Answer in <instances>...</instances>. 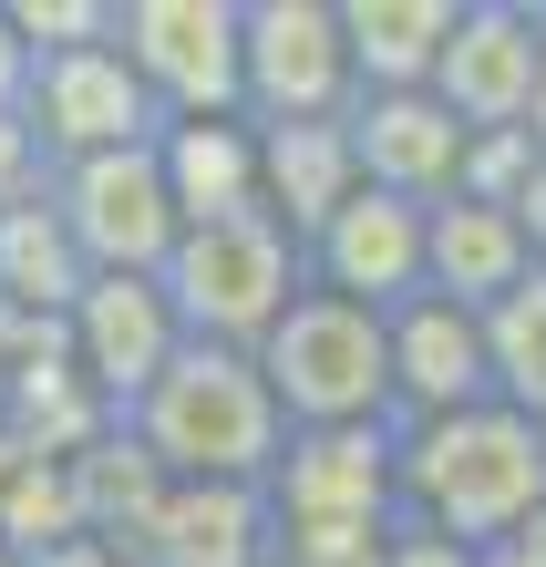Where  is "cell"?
I'll use <instances>...</instances> for the list:
<instances>
[{"mask_svg": "<svg viewBox=\"0 0 546 567\" xmlns=\"http://www.w3.org/2000/svg\"><path fill=\"white\" fill-rule=\"evenodd\" d=\"M536 62H546V0H464L454 42L433 62V104L464 135H516L536 104Z\"/></svg>", "mask_w": 546, "mask_h": 567, "instance_id": "8fae6325", "label": "cell"}, {"mask_svg": "<svg viewBox=\"0 0 546 567\" xmlns=\"http://www.w3.org/2000/svg\"><path fill=\"white\" fill-rule=\"evenodd\" d=\"M526 176H536V135H526V124H516V135H474V145H464L454 196H474V207H516Z\"/></svg>", "mask_w": 546, "mask_h": 567, "instance_id": "603a6c76", "label": "cell"}, {"mask_svg": "<svg viewBox=\"0 0 546 567\" xmlns=\"http://www.w3.org/2000/svg\"><path fill=\"white\" fill-rule=\"evenodd\" d=\"M526 135H536V155H546V62H536V104H526Z\"/></svg>", "mask_w": 546, "mask_h": 567, "instance_id": "f546056e", "label": "cell"}, {"mask_svg": "<svg viewBox=\"0 0 546 567\" xmlns=\"http://www.w3.org/2000/svg\"><path fill=\"white\" fill-rule=\"evenodd\" d=\"M52 341H62V361H73V382L124 423L134 403H145V382L186 351V330H176L155 279H83L73 310L52 320Z\"/></svg>", "mask_w": 546, "mask_h": 567, "instance_id": "30bf717a", "label": "cell"}, {"mask_svg": "<svg viewBox=\"0 0 546 567\" xmlns=\"http://www.w3.org/2000/svg\"><path fill=\"white\" fill-rule=\"evenodd\" d=\"M155 104L145 83L124 73L114 42H83V52H42L31 62V93H21V135L42 145V165H83V155H124V145H155Z\"/></svg>", "mask_w": 546, "mask_h": 567, "instance_id": "9c48e42d", "label": "cell"}, {"mask_svg": "<svg viewBox=\"0 0 546 567\" xmlns=\"http://www.w3.org/2000/svg\"><path fill=\"white\" fill-rule=\"evenodd\" d=\"M124 433H134V454H145L165 485H268V464L289 444L258 361L217 351V341H186L165 361L145 382V403L124 413Z\"/></svg>", "mask_w": 546, "mask_h": 567, "instance_id": "7a4b0ae2", "label": "cell"}, {"mask_svg": "<svg viewBox=\"0 0 546 567\" xmlns=\"http://www.w3.org/2000/svg\"><path fill=\"white\" fill-rule=\"evenodd\" d=\"M392 341V423H443V413H474L495 403V351H485V320L454 310V299H402L382 320Z\"/></svg>", "mask_w": 546, "mask_h": 567, "instance_id": "4fadbf2b", "label": "cell"}, {"mask_svg": "<svg viewBox=\"0 0 546 567\" xmlns=\"http://www.w3.org/2000/svg\"><path fill=\"white\" fill-rule=\"evenodd\" d=\"M351 155H361V186L382 196H413V207H443L464 176V124L433 104V93H351Z\"/></svg>", "mask_w": 546, "mask_h": 567, "instance_id": "5bb4252c", "label": "cell"}, {"mask_svg": "<svg viewBox=\"0 0 546 567\" xmlns=\"http://www.w3.org/2000/svg\"><path fill=\"white\" fill-rule=\"evenodd\" d=\"M62 238L93 279H155L165 248H176V207H165V176H155V145H124V155H83V165H52L42 176Z\"/></svg>", "mask_w": 546, "mask_h": 567, "instance_id": "8992f818", "label": "cell"}, {"mask_svg": "<svg viewBox=\"0 0 546 567\" xmlns=\"http://www.w3.org/2000/svg\"><path fill=\"white\" fill-rule=\"evenodd\" d=\"M299 269H310V289L392 320L402 299H423V207L413 196H382V186H351L310 238H299Z\"/></svg>", "mask_w": 546, "mask_h": 567, "instance_id": "7c38bea8", "label": "cell"}, {"mask_svg": "<svg viewBox=\"0 0 546 567\" xmlns=\"http://www.w3.org/2000/svg\"><path fill=\"white\" fill-rule=\"evenodd\" d=\"M546 506V433L516 403H474L443 423H402V516L495 557Z\"/></svg>", "mask_w": 546, "mask_h": 567, "instance_id": "6da1fadb", "label": "cell"}, {"mask_svg": "<svg viewBox=\"0 0 546 567\" xmlns=\"http://www.w3.org/2000/svg\"><path fill=\"white\" fill-rule=\"evenodd\" d=\"M155 289H165V310H176L186 341L258 351L268 320L310 289V269H299V238H289L268 207H237V217H207V227H176Z\"/></svg>", "mask_w": 546, "mask_h": 567, "instance_id": "277c9868", "label": "cell"}, {"mask_svg": "<svg viewBox=\"0 0 546 567\" xmlns=\"http://www.w3.org/2000/svg\"><path fill=\"white\" fill-rule=\"evenodd\" d=\"M21 93H31V52H21V31L0 21V124H21Z\"/></svg>", "mask_w": 546, "mask_h": 567, "instance_id": "484cf974", "label": "cell"}, {"mask_svg": "<svg viewBox=\"0 0 546 567\" xmlns=\"http://www.w3.org/2000/svg\"><path fill=\"white\" fill-rule=\"evenodd\" d=\"M361 186V155H351V124L320 114V124H258V207L310 238V227Z\"/></svg>", "mask_w": 546, "mask_h": 567, "instance_id": "d6986e66", "label": "cell"}, {"mask_svg": "<svg viewBox=\"0 0 546 567\" xmlns=\"http://www.w3.org/2000/svg\"><path fill=\"white\" fill-rule=\"evenodd\" d=\"M0 567H21V557H11V547H0Z\"/></svg>", "mask_w": 546, "mask_h": 567, "instance_id": "4dcf8cb0", "label": "cell"}, {"mask_svg": "<svg viewBox=\"0 0 546 567\" xmlns=\"http://www.w3.org/2000/svg\"><path fill=\"white\" fill-rule=\"evenodd\" d=\"M382 567H485V557H474V547H454V537H433V526H413V516H402V526H392V547H382Z\"/></svg>", "mask_w": 546, "mask_h": 567, "instance_id": "d4e9b609", "label": "cell"}, {"mask_svg": "<svg viewBox=\"0 0 546 567\" xmlns=\"http://www.w3.org/2000/svg\"><path fill=\"white\" fill-rule=\"evenodd\" d=\"M505 557H516V567H546V506L516 526V537H505Z\"/></svg>", "mask_w": 546, "mask_h": 567, "instance_id": "f1b7e54d", "label": "cell"}, {"mask_svg": "<svg viewBox=\"0 0 546 567\" xmlns=\"http://www.w3.org/2000/svg\"><path fill=\"white\" fill-rule=\"evenodd\" d=\"M114 52L165 124L237 114V0H114Z\"/></svg>", "mask_w": 546, "mask_h": 567, "instance_id": "52a82bcc", "label": "cell"}, {"mask_svg": "<svg viewBox=\"0 0 546 567\" xmlns=\"http://www.w3.org/2000/svg\"><path fill=\"white\" fill-rule=\"evenodd\" d=\"M268 403H279L289 433H340V423H392V341L382 310H351L330 289H299L268 341L248 351Z\"/></svg>", "mask_w": 546, "mask_h": 567, "instance_id": "3957f363", "label": "cell"}, {"mask_svg": "<svg viewBox=\"0 0 546 567\" xmlns=\"http://www.w3.org/2000/svg\"><path fill=\"white\" fill-rule=\"evenodd\" d=\"M21 567H134V557L104 547V537H62V547H42V557H21Z\"/></svg>", "mask_w": 546, "mask_h": 567, "instance_id": "4316f807", "label": "cell"}, {"mask_svg": "<svg viewBox=\"0 0 546 567\" xmlns=\"http://www.w3.org/2000/svg\"><path fill=\"white\" fill-rule=\"evenodd\" d=\"M93 269L73 258V238H62V217H52V196H21V207H0V310H21V320H62L73 310V289Z\"/></svg>", "mask_w": 546, "mask_h": 567, "instance_id": "ffe728a7", "label": "cell"}, {"mask_svg": "<svg viewBox=\"0 0 546 567\" xmlns=\"http://www.w3.org/2000/svg\"><path fill=\"white\" fill-rule=\"evenodd\" d=\"M0 21L21 31V52H83V42H114V0H0Z\"/></svg>", "mask_w": 546, "mask_h": 567, "instance_id": "7402d4cb", "label": "cell"}, {"mask_svg": "<svg viewBox=\"0 0 546 567\" xmlns=\"http://www.w3.org/2000/svg\"><path fill=\"white\" fill-rule=\"evenodd\" d=\"M464 0H340V52L351 93H433V62L454 42Z\"/></svg>", "mask_w": 546, "mask_h": 567, "instance_id": "ac0fdd59", "label": "cell"}, {"mask_svg": "<svg viewBox=\"0 0 546 567\" xmlns=\"http://www.w3.org/2000/svg\"><path fill=\"white\" fill-rule=\"evenodd\" d=\"M526 269H536V248H526L516 207H474V196L423 207V289H433V299H454V310L485 320L495 299L526 289Z\"/></svg>", "mask_w": 546, "mask_h": 567, "instance_id": "2e32d148", "label": "cell"}, {"mask_svg": "<svg viewBox=\"0 0 546 567\" xmlns=\"http://www.w3.org/2000/svg\"><path fill=\"white\" fill-rule=\"evenodd\" d=\"M516 227H526V248H536V269H546V155H536V176L516 196Z\"/></svg>", "mask_w": 546, "mask_h": 567, "instance_id": "83f0119b", "label": "cell"}, {"mask_svg": "<svg viewBox=\"0 0 546 567\" xmlns=\"http://www.w3.org/2000/svg\"><path fill=\"white\" fill-rule=\"evenodd\" d=\"M155 176H165V207L176 227H207L258 207V124L248 114H186V124H155Z\"/></svg>", "mask_w": 546, "mask_h": 567, "instance_id": "e0dca14e", "label": "cell"}, {"mask_svg": "<svg viewBox=\"0 0 546 567\" xmlns=\"http://www.w3.org/2000/svg\"><path fill=\"white\" fill-rule=\"evenodd\" d=\"M392 526H402V516H392ZM392 526H279L268 567H382Z\"/></svg>", "mask_w": 546, "mask_h": 567, "instance_id": "cb8c5ba5", "label": "cell"}, {"mask_svg": "<svg viewBox=\"0 0 546 567\" xmlns=\"http://www.w3.org/2000/svg\"><path fill=\"white\" fill-rule=\"evenodd\" d=\"M485 351H495V403H516L546 433V269H526V289L485 310Z\"/></svg>", "mask_w": 546, "mask_h": 567, "instance_id": "44dd1931", "label": "cell"}, {"mask_svg": "<svg viewBox=\"0 0 546 567\" xmlns=\"http://www.w3.org/2000/svg\"><path fill=\"white\" fill-rule=\"evenodd\" d=\"M258 495L279 526H392L402 516V423L289 433Z\"/></svg>", "mask_w": 546, "mask_h": 567, "instance_id": "ba28073f", "label": "cell"}, {"mask_svg": "<svg viewBox=\"0 0 546 567\" xmlns=\"http://www.w3.org/2000/svg\"><path fill=\"white\" fill-rule=\"evenodd\" d=\"M279 516L258 485H165L155 516L134 526V567H268Z\"/></svg>", "mask_w": 546, "mask_h": 567, "instance_id": "9a60e30c", "label": "cell"}, {"mask_svg": "<svg viewBox=\"0 0 546 567\" xmlns=\"http://www.w3.org/2000/svg\"><path fill=\"white\" fill-rule=\"evenodd\" d=\"M237 114H248V124L351 114L340 0H237Z\"/></svg>", "mask_w": 546, "mask_h": 567, "instance_id": "5b68a950", "label": "cell"}]
</instances>
